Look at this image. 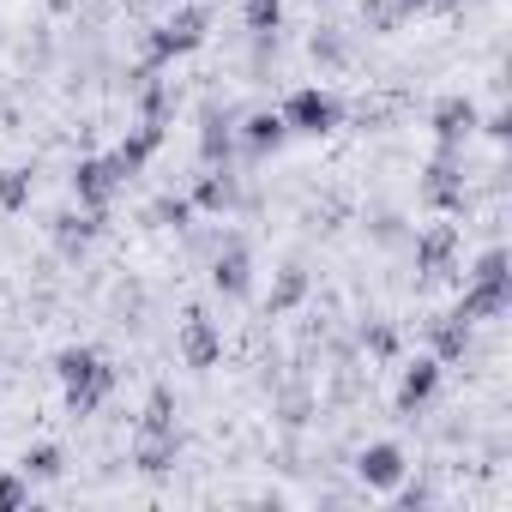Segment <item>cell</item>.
Returning a JSON list of instances; mask_svg holds the SVG:
<instances>
[{"instance_id":"obj_23","label":"cell","mask_w":512,"mask_h":512,"mask_svg":"<svg viewBox=\"0 0 512 512\" xmlns=\"http://www.w3.org/2000/svg\"><path fill=\"white\" fill-rule=\"evenodd\" d=\"M139 428H145V434H175V392H169V386H157V392L145 398Z\"/></svg>"},{"instance_id":"obj_16","label":"cell","mask_w":512,"mask_h":512,"mask_svg":"<svg viewBox=\"0 0 512 512\" xmlns=\"http://www.w3.org/2000/svg\"><path fill=\"white\" fill-rule=\"evenodd\" d=\"M229 151H235V115L223 109H205V127H199V157L205 163H229Z\"/></svg>"},{"instance_id":"obj_17","label":"cell","mask_w":512,"mask_h":512,"mask_svg":"<svg viewBox=\"0 0 512 512\" xmlns=\"http://www.w3.org/2000/svg\"><path fill=\"white\" fill-rule=\"evenodd\" d=\"M157 145H163V127H157V121H139V127L115 145V163H121L127 175H139V169L151 163V151H157Z\"/></svg>"},{"instance_id":"obj_19","label":"cell","mask_w":512,"mask_h":512,"mask_svg":"<svg viewBox=\"0 0 512 512\" xmlns=\"http://www.w3.org/2000/svg\"><path fill=\"white\" fill-rule=\"evenodd\" d=\"M464 350H470V326H464L458 314L434 320V362H458Z\"/></svg>"},{"instance_id":"obj_4","label":"cell","mask_w":512,"mask_h":512,"mask_svg":"<svg viewBox=\"0 0 512 512\" xmlns=\"http://www.w3.org/2000/svg\"><path fill=\"white\" fill-rule=\"evenodd\" d=\"M278 115H284L290 133H302V139H326V133L344 121V103H338L332 91H320V85H302V91H290V103H284Z\"/></svg>"},{"instance_id":"obj_10","label":"cell","mask_w":512,"mask_h":512,"mask_svg":"<svg viewBox=\"0 0 512 512\" xmlns=\"http://www.w3.org/2000/svg\"><path fill=\"white\" fill-rule=\"evenodd\" d=\"M440 368H446V362H434V356H416V362L404 368V380H398V410H404V416H416L422 404H434Z\"/></svg>"},{"instance_id":"obj_25","label":"cell","mask_w":512,"mask_h":512,"mask_svg":"<svg viewBox=\"0 0 512 512\" xmlns=\"http://www.w3.org/2000/svg\"><path fill=\"white\" fill-rule=\"evenodd\" d=\"M19 506H31V476L7 470V476H0V512H19Z\"/></svg>"},{"instance_id":"obj_8","label":"cell","mask_w":512,"mask_h":512,"mask_svg":"<svg viewBox=\"0 0 512 512\" xmlns=\"http://www.w3.org/2000/svg\"><path fill=\"white\" fill-rule=\"evenodd\" d=\"M284 139H290V127H284V115H278V109H253V115H241V121H235V145H241L247 157H272Z\"/></svg>"},{"instance_id":"obj_9","label":"cell","mask_w":512,"mask_h":512,"mask_svg":"<svg viewBox=\"0 0 512 512\" xmlns=\"http://www.w3.org/2000/svg\"><path fill=\"white\" fill-rule=\"evenodd\" d=\"M422 199L440 205V211H458L464 205V175H458V145H440V157L428 163V181H422Z\"/></svg>"},{"instance_id":"obj_28","label":"cell","mask_w":512,"mask_h":512,"mask_svg":"<svg viewBox=\"0 0 512 512\" xmlns=\"http://www.w3.org/2000/svg\"><path fill=\"white\" fill-rule=\"evenodd\" d=\"M362 19H368V25H374V31H392V25H398V19H404V13H398V7H392V0H362Z\"/></svg>"},{"instance_id":"obj_26","label":"cell","mask_w":512,"mask_h":512,"mask_svg":"<svg viewBox=\"0 0 512 512\" xmlns=\"http://www.w3.org/2000/svg\"><path fill=\"white\" fill-rule=\"evenodd\" d=\"M151 223H163V229H187V223H193V199H157V205H151Z\"/></svg>"},{"instance_id":"obj_18","label":"cell","mask_w":512,"mask_h":512,"mask_svg":"<svg viewBox=\"0 0 512 512\" xmlns=\"http://www.w3.org/2000/svg\"><path fill=\"white\" fill-rule=\"evenodd\" d=\"M302 296H308V272H302V266H284V272H278V284H272V296H266V314L278 320V314H290Z\"/></svg>"},{"instance_id":"obj_11","label":"cell","mask_w":512,"mask_h":512,"mask_svg":"<svg viewBox=\"0 0 512 512\" xmlns=\"http://www.w3.org/2000/svg\"><path fill=\"white\" fill-rule=\"evenodd\" d=\"M217 356H223V338H217V326L193 308V314L181 320V362H187V368H211Z\"/></svg>"},{"instance_id":"obj_15","label":"cell","mask_w":512,"mask_h":512,"mask_svg":"<svg viewBox=\"0 0 512 512\" xmlns=\"http://www.w3.org/2000/svg\"><path fill=\"white\" fill-rule=\"evenodd\" d=\"M229 205H235V175H229V163H223V169L211 163V175H199V181H193V211L223 217Z\"/></svg>"},{"instance_id":"obj_24","label":"cell","mask_w":512,"mask_h":512,"mask_svg":"<svg viewBox=\"0 0 512 512\" xmlns=\"http://www.w3.org/2000/svg\"><path fill=\"white\" fill-rule=\"evenodd\" d=\"M19 470H25L31 482H55V476L67 470V458H61V446H31V452L19 458Z\"/></svg>"},{"instance_id":"obj_14","label":"cell","mask_w":512,"mask_h":512,"mask_svg":"<svg viewBox=\"0 0 512 512\" xmlns=\"http://www.w3.org/2000/svg\"><path fill=\"white\" fill-rule=\"evenodd\" d=\"M470 127H476V103H470V97H446V103H434V133H440V145H464Z\"/></svg>"},{"instance_id":"obj_20","label":"cell","mask_w":512,"mask_h":512,"mask_svg":"<svg viewBox=\"0 0 512 512\" xmlns=\"http://www.w3.org/2000/svg\"><path fill=\"white\" fill-rule=\"evenodd\" d=\"M31 193H37V175L31 169H0V211H25L31 205Z\"/></svg>"},{"instance_id":"obj_1","label":"cell","mask_w":512,"mask_h":512,"mask_svg":"<svg viewBox=\"0 0 512 512\" xmlns=\"http://www.w3.org/2000/svg\"><path fill=\"white\" fill-rule=\"evenodd\" d=\"M55 374H61V386H67V410L73 416H97L103 404H109V392H115V368H109V356H97L91 344H67L61 356H55Z\"/></svg>"},{"instance_id":"obj_13","label":"cell","mask_w":512,"mask_h":512,"mask_svg":"<svg viewBox=\"0 0 512 512\" xmlns=\"http://www.w3.org/2000/svg\"><path fill=\"white\" fill-rule=\"evenodd\" d=\"M175 458H181V434H145V428H139V440H133V464H139L145 476L175 470Z\"/></svg>"},{"instance_id":"obj_6","label":"cell","mask_w":512,"mask_h":512,"mask_svg":"<svg viewBox=\"0 0 512 512\" xmlns=\"http://www.w3.org/2000/svg\"><path fill=\"white\" fill-rule=\"evenodd\" d=\"M211 290L229 296V302L253 296V253H247L241 235H223V247L211 253Z\"/></svg>"},{"instance_id":"obj_21","label":"cell","mask_w":512,"mask_h":512,"mask_svg":"<svg viewBox=\"0 0 512 512\" xmlns=\"http://www.w3.org/2000/svg\"><path fill=\"white\" fill-rule=\"evenodd\" d=\"M247 31L260 43H278V25H284V0H247Z\"/></svg>"},{"instance_id":"obj_22","label":"cell","mask_w":512,"mask_h":512,"mask_svg":"<svg viewBox=\"0 0 512 512\" xmlns=\"http://www.w3.org/2000/svg\"><path fill=\"white\" fill-rule=\"evenodd\" d=\"M97 229H103V211H61V217H55V235H61V247H85Z\"/></svg>"},{"instance_id":"obj_12","label":"cell","mask_w":512,"mask_h":512,"mask_svg":"<svg viewBox=\"0 0 512 512\" xmlns=\"http://www.w3.org/2000/svg\"><path fill=\"white\" fill-rule=\"evenodd\" d=\"M452 253H458V229H452V223H434V229L416 241V272H422V278L452 272Z\"/></svg>"},{"instance_id":"obj_5","label":"cell","mask_w":512,"mask_h":512,"mask_svg":"<svg viewBox=\"0 0 512 512\" xmlns=\"http://www.w3.org/2000/svg\"><path fill=\"white\" fill-rule=\"evenodd\" d=\"M127 181H133V175L115 163V151H109V157H79V163H73V199H79L85 211H109V199H115Z\"/></svg>"},{"instance_id":"obj_27","label":"cell","mask_w":512,"mask_h":512,"mask_svg":"<svg viewBox=\"0 0 512 512\" xmlns=\"http://www.w3.org/2000/svg\"><path fill=\"white\" fill-rule=\"evenodd\" d=\"M314 61H326V67H344V61H350L344 37H338V31H320V37H314Z\"/></svg>"},{"instance_id":"obj_2","label":"cell","mask_w":512,"mask_h":512,"mask_svg":"<svg viewBox=\"0 0 512 512\" xmlns=\"http://www.w3.org/2000/svg\"><path fill=\"white\" fill-rule=\"evenodd\" d=\"M512 308V272H506V253L500 247H488L482 260H476V272H470V290L458 296V320L464 326H476V320H500Z\"/></svg>"},{"instance_id":"obj_7","label":"cell","mask_w":512,"mask_h":512,"mask_svg":"<svg viewBox=\"0 0 512 512\" xmlns=\"http://www.w3.org/2000/svg\"><path fill=\"white\" fill-rule=\"evenodd\" d=\"M356 476H362L368 488L392 494V488L410 476V458H404V446H398V440H374V446H362V458H356Z\"/></svg>"},{"instance_id":"obj_30","label":"cell","mask_w":512,"mask_h":512,"mask_svg":"<svg viewBox=\"0 0 512 512\" xmlns=\"http://www.w3.org/2000/svg\"><path fill=\"white\" fill-rule=\"evenodd\" d=\"M49 7H55V13H61V7H73V0H49Z\"/></svg>"},{"instance_id":"obj_29","label":"cell","mask_w":512,"mask_h":512,"mask_svg":"<svg viewBox=\"0 0 512 512\" xmlns=\"http://www.w3.org/2000/svg\"><path fill=\"white\" fill-rule=\"evenodd\" d=\"M392 7H398V13H416V7H422V0H392Z\"/></svg>"},{"instance_id":"obj_3","label":"cell","mask_w":512,"mask_h":512,"mask_svg":"<svg viewBox=\"0 0 512 512\" xmlns=\"http://www.w3.org/2000/svg\"><path fill=\"white\" fill-rule=\"evenodd\" d=\"M205 31H211V7L205 0H193V7H181V13H169L151 37H145V67H163V61H181V55H193L199 43H205Z\"/></svg>"}]
</instances>
